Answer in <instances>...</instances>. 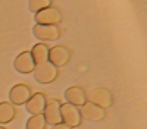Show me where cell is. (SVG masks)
I'll return each mask as SVG.
<instances>
[{
	"mask_svg": "<svg viewBox=\"0 0 147 129\" xmlns=\"http://www.w3.org/2000/svg\"><path fill=\"white\" fill-rule=\"evenodd\" d=\"M34 78L38 84H52V82L57 78V68L52 65L50 62H44L40 65H35L34 68Z\"/></svg>",
	"mask_w": 147,
	"mask_h": 129,
	"instance_id": "obj_1",
	"label": "cell"
},
{
	"mask_svg": "<svg viewBox=\"0 0 147 129\" xmlns=\"http://www.w3.org/2000/svg\"><path fill=\"white\" fill-rule=\"evenodd\" d=\"M60 116H62V122L68 125L71 129L78 128L82 123V116L80 113V109L69 103L60 104Z\"/></svg>",
	"mask_w": 147,
	"mask_h": 129,
	"instance_id": "obj_2",
	"label": "cell"
},
{
	"mask_svg": "<svg viewBox=\"0 0 147 129\" xmlns=\"http://www.w3.org/2000/svg\"><path fill=\"white\" fill-rule=\"evenodd\" d=\"M60 103L59 100L56 98H52V100H47L46 103V107H44V112H43V116L47 122V125H57L62 122V116H60Z\"/></svg>",
	"mask_w": 147,
	"mask_h": 129,
	"instance_id": "obj_3",
	"label": "cell"
},
{
	"mask_svg": "<svg viewBox=\"0 0 147 129\" xmlns=\"http://www.w3.org/2000/svg\"><path fill=\"white\" fill-rule=\"evenodd\" d=\"M31 97V90L25 84H16L9 91V100L13 106H24Z\"/></svg>",
	"mask_w": 147,
	"mask_h": 129,
	"instance_id": "obj_4",
	"label": "cell"
},
{
	"mask_svg": "<svg viewBox=\"0 0 147 129\" xmlns=\"http://www.w3.org/2000/svg\"><path fill=\"white\" fill-rule=\"evenodd\" d=\"M90 101L106 110V109H109L110 106L113 104V96H112V92H110L107 88L99 87V88H94L91 91Z\"/></svg>",
	"mask_w": 147,
	"mask_h": 129,
	"instance_id": "obj_5",
	"label": "cell"
},
{
	"mask_svg": "<svg viewBox=\"0 0 147 129\" xmlns=\"http://www.w3.org/2000/svg\"><path fill=\"white\" fill-rule=\"evenodd\" d=\"M80 113L84 119L91 120V122H100L106 117V110L99 107L97 104H94L91 101H87L85 104H82L80 109Z\"/></svg>",
	"mask_w": 147,
	"mask_h": 129,
	"instance_id": "obj_6",
	"label": "cell"
},
{
	"mask_svg": "<svg viewBox=\"0 0 147 129\" xmlns=\"http://www.w3.org/2000/svg\"><path fill=\"white\" fill-rule=\"evenodd\" d=\"M34 15H35V22L41 23V25H56L62 19L60 12L55 7H46Z\"/></svg>",
	"mask_w": 147,
	"mask_h": 129,
	"instance_id": "obj_7",
	"label": "cell"
},
{
	"mask_svg": "<svg viewBox=\"0 0 147 129\" xmlns=\"http://www.w3.org/2000/svg\"><path fill=\"white\" fill-rule=\"evenodd\" d=\"M69 59H71V53L63 45H56L49 50V62L55 65L56 68L65 66L69 62Z\"/></svg>",
	"mask_w": 147,
	"mask_h": 129,
	"instance_id": "obj_8",
	"label": "cell"
},
{
	"mask_svg": "<svg viewBox=\"0 0 147 129\" xmlns=\"http://www.w3.org/2000/svg\"><path fill=\"white\" fill-rule=\"evenodd\" d=\"M32 32L35 35V38H38L41 41H55L59 38V34H60L56 25H41V23L34 25Z\"/></svg>",
	"mask_w": 147,
	"mask_h": 129,
	"instance_id": "obj_9",
	"label": "cell"
},
{
	"mask_svg": "<svg viewBox=\"0 0 147 129\" xmlns=\"http://www.w3.org/2000/svg\"><path fill=\"white\" fill-rule=\"evenodd\" d=\"M13 66H15V69L18 70L19 74L27 75V74H31L34 70L35 62H34V59H32L30 51H22L21 54L16 56L15 62H13Z\"/></svg>",
	"mask_w": 147,
	"mask_h": 129,
	"instance_id": "obj_10",
	"label": "cell"
},
{
	"mask_svg": "<svg viewBox=\"0 0 147 129\" xmlns=\"http://www.w3.org/2000/svg\"><path fill=\"white\" fill-rule=\"evenodd\" d=\"M65 98H66V103L75 106V107H81L82 104L87 103V94H85L84 88H81L78 85H74V87L66 88Z\"/></svg>",
	"mask_w": 147,
	"mask_h": 129,
	"instance_id": "obj_11",
	"label": "cell"
},
{
	"mask_svg": "<svg viewBox=\"0 0 147 129\" xmlns=\"http://www.w3.org/2000/svg\"><path fill=\"white\" fill-rule=\"evenodd\" d=\"M46 103H47V97L44 96L43 92L31 94L30 100L25 103L27 112L31 113V114H43L44 107H46Z\"/></svg>",
	"mask_w": 147,
	"mask_h": 129,
	"instance_id": "obj_12",
	"label": "cell"
},
{
	"mask_svg": "<svg viewBox=\"0 0 147 129\" xmlns=\"http://www.w3.org/2000/svg\"><path fill=\"white\" fill-rule=\"evenodd\" d=\"M16 109L10 101H2L0 103V125H7L15 119Z\"/></svg>",
	"mask_w": 147,
	"mask_h": 129,
	"instance_id": "obj_13",
	"label": "cell"
},
{
	"mask_svg": "<svg viewBox=\"0 0 147 129\" xmlns=\"http://www.w3.org/2000/svg\"><path fill=\"white\" fill-rule=\"evenodd\" d=\"M49 47L43 43H38L32 47V50L30 51L35 65H40V63H44V62H49Z\"/></svg>",
	"mask_w": 147,
	"mask_h": 129,
	"instance_id": "obj_14",
	"label": "cell"
},
{
	"mask_svg": "<svg viewBox=\"0 0 147 129\" xmlns=\"http://www.w3.org/2000/svg\"><path fill=\"white\" fill-rule=\"evenodd\" d=\"M47 122L43 114H31V117L27 120L25 129H46Z\"/></svg>",
	"mask_w": 147,
	"mask_h": 129,
	"instance_id": "obj_15",
	"label": "cell"
},
{
	"mask_svg": "<svg viewBox=\"0 0 147 129\" xmlns=\"http://www.w3.org/2000/svg\"><path fill=\"white\" fill-rule=\"evenodd\" d=\"M50 5H52V0H30L28 7L32 13H37V12H40L46 7H50Z\"/></svg>",
	"mask_w": 147,
	"mask_h": 129,
	"instance_id": "obj_16",
	"label": "cell"
},
{
	"mask_svg": "<svg viewBox=\"0 0 147 129\" xmlns=\"http://www.w3.org/2000/svg\"><path fill=\"white\" fill-rule=\"evenodd\" d=\"M52 129H71V128H69L68 125H65L63 122H60V123H57V125H53Z\"/></svg>",
	"mask_w": 147,
	"mask_h": 129,
	"instance_id": "obj_17",
	"label": "cell"
},
{
	"mask_svg": "<svg viewBox=\"0 0 147 129\" xmlns=\"http://www.w3.org/2000/svg\"><path fill=\"white\" fill-rule=\"evenodd\" d=\"M0 129H7V128H5V126H0Z\"/></svg>",
	"mask_w": 147,
	"mask_h": 129,
	"instance_id": "obj_18",
	"label": "cell"
}]
</instances>
